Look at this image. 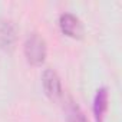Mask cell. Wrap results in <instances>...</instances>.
Listing matches in <instances>:
<instances>
[{"label": "cell", "instance_id": "cell-1", "mask_svg": "<svg viewBox=\"0 0 122 122\" xmlns=\"http://www.w3.org/2000/svg\"><path fill=\"white\" fill-rule=\"evenodd\" d=\"M23 53H25L27 63H30L32 66L43 65V62L46 60V55H47L45 39L39 36L37 33H29V36L26 37L23 43Z\"/></svg>", "mask_w": 122, "mask_h": 122}, {"label": "cell", "instance_id": "cell-2", "mask_svg": "<svg viewBox=\"0 0 122 122\" xmlns=\"http://www.w3.org/2000/svg\"><path fill=\"white\" fill-rule=\"evenodd\" d=\"M42 85H43V91L47 95L49 99L52 101H59L63 95V89H62V82L60 78L57 76V73L52 69H46L42 75Z\"/></svg>", "mask_w": 122, "mask_h": 122}, {"label": "cell", "instance_id": "cell-3", "mask_svg": "<svg viewBox=\"0 0 122 122\" xmlns=\"http://www.w3.org/2000/svg\"><path fill=\"white\" fill-rule=\"evenodd\" d=\"M59 27L63 35L73 37V39L81 37L83 33V27H82L81 20L72 13H62L59 16Z\"/></svg>", "mask_w": 122, "mask_h": 122}, {"label": "cell", "instance_id": "cell-4", "mask_svg": "<svg viewBox=\"0 0 122 122\" xmlns=\"http://www.w3.org/2000/svg\"><path fill=\"white\" fill-rule=\"evenodd\" d=\"M16 42V27L10 20H0V49L10 50Z\"/></svg>", "mask_w": 122, "mask_h": 122}, {"label": "cell", "instance_id": "cell-5", "mask_svg": "<svg viewBox=\"0 0 122 122\" xmlns=\"http://www.w3.org/2000/svg\"><path fill=\"white\" fill-rule=\"evenodd\" d=\"M108 102H109V95L106 88H101L96 91V95L93 98V116L96 122H103L105 113L108 111Z\"/></svg>", "mask_w": 122, "mask_h": 122}, {"label": "cell", "instance_id": "cell-6", "mask_svg": "<svg viewBox=\"0 0 122 122\" xmlns=\"http://www.w3.org/2000/svg\"><path fill=\"white\" fill-rule=\"evenodd\" d=\"M65 112H66V121L68 122H88L83 111L73 101H69L66 103V111Z\"/></svg>", "mask_w": 122, "mask_h": 122}]
</instances>
